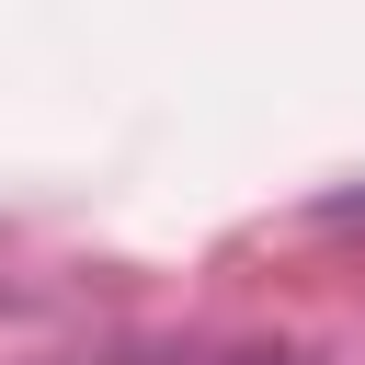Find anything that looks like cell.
I'll list each match as a JSON object with an SVG mask.
<instances>
[{"label":"cell","instance_id":"cell-1","mask_svg":"<svg viewBox=\"0 0 365 365\" xmlns=\"http://www.w3.org/2000/svg\"><path fill=\"white\" fill-rule=\"evenodd\" d=\"M194 365H297V354H194Z\"/></svg>","mask_w":365,"mask_h":365}]
</instances>
